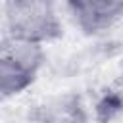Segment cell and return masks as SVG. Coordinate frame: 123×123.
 Returning a JSON list of instances; mask_svg holds the SVG:
<instances>
[{
	"label": "cell",
	"mask_w": 123,
	"mask_h": 123,
	"mask_svg": "<svg viewBox=\"0 0 123 123\" xmlns=\"http://www.w3.org/2000/svg\"><path fill=\"white\" fill-rule=\"evenodd\" d=\"M4 35L15 37L38 46L54 42L63 33L58 8L44 0H13L0 4Z\"/></svg>",
	"instance_id": "6da1fadb"
},
{
	"label": "cell",
	"mask_w": 123,
	"mask_h": 123,
	"mask_svg": "<svg viewBox=\"0 0 123 123\" xmlns=\"http://www.w3.org/2000/svg\"><path fill=\"white\" fill-rule=\"evenodd\" d=\"M44 60V46L4 35L0 38V98H13L31 88Z\"/></svg>",
	"instance_id": "7a4b0ae2"
},
{
	"label": "cell",
	"mask_w": 123,
	"mask_h": 123,
	"mask_svg": "<svg viewBox=\"0 0 123 123\" xmlns=\"http://www.w3.org/2000/svg\"><path fill=\"white\" fill-rule=\"evenodd\" d=\"M65 12L69 13L75 27L88 35H102L110 31L121 17L123 4L121 2H67Z\"/></svg>",
	"instance_id": "3957f363"
},
{
	"label": "cell",
	"mask_w": 123,
	"mask_h": 123,
	"mask_svg": "<svg viewBox=\"0 0 123 123\" xmlns=\"http://www.w3.org/2000/svg\"><path fill=\"white\" fill-rule=\"evenodd\" d=\"M35 123H88L85 104L75 94H60L38 102L29 113Z\"/></svg>",
	"instance_id": "277c9868"
},
{
	"label": "cell",
	"mask_w": 123,
	"mask_h": 123,
	"mask_svg": "<svg viewBox=\"0 0 123 123\" xmlns=\"http://www.w3.org/2000/svg\"><path fill=\"white\" fill-rule=\"evenodd\" d=\"M94 117L98 123H121V90L108 86L94 102Z\"/></svg>",
	"instance_id": "5b68a950"
},
{
	"label": "cell",
	"mask_w": 123,
	"mask_h": 123,
	"mask_svg": "<svg viewBox=\"0 0 123 123\" xmlns=\"http://www.w3.org/2000/svg\"><path fill=\"white\" fill-rule=\"evenodd\" d=\"M0 27H2V19H0Z\"/></svg>",
	"instance_id": "8992f818"
}]
</instances>
